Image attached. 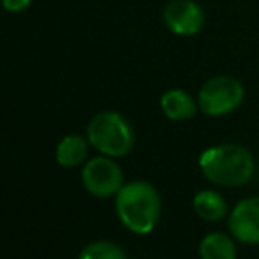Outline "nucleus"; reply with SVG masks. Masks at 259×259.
I'll return each instance as SVG.
<instances>
[{"instance_id": "f03ea898", "label": "nucleus", "mask_w": 259, "mask_h": 259, "mask_svg": "<svg viewBox=\"0 0 259 259\" xmlns=\"http://www.w3.org/2000/svg\"><path fill=\"white\" fill-rule=\"evenodd\" d=\"M116 215L129 231L148 235L160 219V196L148 182L123 184L116 194Z\"/></svg>"}, {"instance_id": "ddd939ff", "label": "nucleus", "mask_w": 259, "mask_h": 259, "mask_svg": "<svg viewBox=\"0 0 259 259\" xmlns=\"http://www.w3.org/2000/svg\"><path fill=\"white\" fill-rule=\"evenodd\" d=\"M4 6V9L9 13H21L32 4V0H0Z\"/></svg>"}, {"instance_id": "9b49d317", "label": "nucleus", "mask_w": 259, "mask_h": 259, "mask_svg": "<svg viewBox=\"0 0 259 259\" xmlns=\"http://www.w3.org/2000/svg\"><path fill=\"white\" fill-rule=\"evenodd\" d=\"M201 259H236V245L224 233H210L199 243Z\"/></svg>"}, {"instance_id": "9d476101", "label": "nucleus", "mask_w": 259, "mask_h": 259, "mask_svg": "<svg viewBox=\"0 0 259 259\" xmlns=\"http://www.w3.org/2000/svg\"><path fill=\"white\" fill-rule=\"evenodd\" d=\"M89 154V140L79 134H69L57 147V162L64 167H76L83 164Z\"/></svg>"}, {"instance_id": "f257e3e1", "label": "nucleus", "mask_w": 259, "mask_h": 259, "mask_svg": "<svg viewBox=\"0 0 259 259\" xmlns=\"http://www.w3.org/2000/svg\"><path fill=\"white\" fill-rule=\"evenodd\" d=\"M199 167L211 184L221 187H242L254 177L256 162L245 147L224 143L206 148L199 155Z\"/></svg>"}, {"instance_id": "0eeeda50", "label": "nucleus", "mask_w": 259, "mask_h": 259, "mask_svg": "<svg viewBox=\"0 0 259 259\" xmlns=\"http://www.w3.org/2000/svg\"><path fill=\"white\" fill-rule=\"evenodd\" d=\"M229 233L245 245L259 243V196L242 199L229 213Z\"/></svg>"}, {"instance_id": "6e6552de", "label": "nucleus", "mask_w": 259, "mask_h": 259, "mask_svg": "<svg viewBox=\"0 0 259 259\" xmlns=\"http://www.w3.org/2000/svg\"><path fill=\"white\" fill-rule=\"evenodd\" d=\"M160 109L169 120L182 122L196 116L199 106L198 101L192 99L191 94H187L182 89H169L160 97Z\"/></svg>"}, {"instance_id": "39448f33", "label": "nucleus", "mask_w": 259, "mask_h": 259, "mask_svg": "<svg viewBox=\"0 0 259 259\" xmlns=\"http://www.w3.org/2000/svg\"><path fill=\"white\" fill-rule=\"evenodd\" d=\"M81 182L85 189L96 198L116 196L123 185V171L113 157H94L83 166Z\"/></svg>"}, {"instance_id": "423d86ee", "label": "nucleus", "mask_w": 259, "mask_h": 259, "mask_svg": "<svg viewBox=\"0 0 259 259\" xmlns=\"http://www.w3.org/2000/svg\"><path fill=\"white\" fill-rule=\"evenodd\" d=\"M162 18L167 30L180 37L196 35L205 27V11L196 0H171Z\"/></svg>"}, {"instance_id": "1a4fd4ad", "label": "nucleus", "mask_w": 259, "mask_h": 259, "mask_svg": "<svg viewBox=\"0 0 259 259\" xmlns=\"http://www.w3.org/2000/svg\"><path fill=\"white\" fill-rule=\"evenodd\" d=\"M192 206L199 219L206 222H217L228 215V203L219 192L215 191H201L194 196Z\"/></svg>"}, {"instance_id": "20e7f679", "label": "nucleus", "mask_w": 259, "mask_h": 259, "mask_svg": "<svg viewBox=\"0 0 259 259\" xmlns=\"http://www.w3.org/2000/svg\"><path fill=\"white\" fill-rule=\"evenodd\" d=\"M245 99V87L233 76H213L201 87L198 106L206 116H224L240 108Z\"/></svg>"}, {"instance_id": "f8f14e48", "label": "nucleus", "mask_w": 259, "mask_h": 259, "mask_svg": "<svg viewBox=\"0 0 259 259\" xmlns=\"http://www.w3.org/2000/svg\"><path fill=\"white\" fill-rule=\"evenodd\" d=\"M78 259H127V254L120 245L108 240L92 242L81 250Z\"/></svg>"}, {"instance_id": "7ed1b4c3", "label": "nucleus", "mask_w": 259, "mask_h": 259, "mask_svg": "<svg viewBox=\"0 0 259 259\" xmlns=\"http://www.w3.org/2000/svg\"><path fill=\"white\" fill-rule=\"evenodd\" d=\"M87 140L103 155L123 157L134 147V131L123 115L116 111H103L90 120Z\"/></svg>"}]
</instances>
